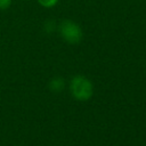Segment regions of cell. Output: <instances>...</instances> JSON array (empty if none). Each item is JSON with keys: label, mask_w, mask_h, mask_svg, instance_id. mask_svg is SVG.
<instances>
[{"label": "cell", "mask_w": 146, "mask_h": 146, "mask_svg": "<svg viewBox=\"0 0 146 146\" xmlns=\"http://www.w3.org/2000/svg\"><path fill=\"white\" fill-rule=\"evenodd\" d=\"M68 89L74 99L80 102L89 100L94 95V84L84 75H74L68 83Z\"/></svg>", "instance_id": "1"}, {"label": "cell", "mask_w": 146, "mask_h": 146, "mask_svg": "<svg viewBox=\"0 0 146 146\" xmlns=\"http://www.w3.org/2000/svg\"><path fill=\"white\" fill-rule=\"evenodd\" d=\"M59 34L60 36L71 44L79 43L83 38L82 29L72 19H63L59 24Z\"/></svg>", "instance_id": "2"}, {"label": "cell", "mask_w": 146, "mask_h": 146, "mask_svg": "<svg viewBox=\"0 0 146 146\" xmlns=\"http://www.w3.org/2000/svg\"><path fill=\"white\" fill-rule=\"evenodd\" d=\"M65 88V81L60 76H55L49 82V89L54 92H59Z\"/></svg>", "instance_id": "3"}, {"label": "cell", "mask_w": 146, "mask_h": 146, "mask_svg": "<svg viewBox=\"0 0 146 146\" xmlns=\"http://www.w3.org/2000/svg\"><path fill=\"white\" fill-rule=\"evenodd\" d=\"M39 2V5H41L44 8H52L57 5V2L59 0H36Z\"/></svg>", "instance_id": "4"}, {"label": "cell", "mask_w": 146, "mask_h": 146, "mask_svg": "<svg viewBox=\"0 0 146 146\" xmlns=\"http://www.w3.org/2000/svg\"><path fill=\"white\" fill-rule=\"evenodd\" d=\"M11 5V0H0V10L8 9Z\"/></svg>", "instance_id": "5"}]
</instances>
